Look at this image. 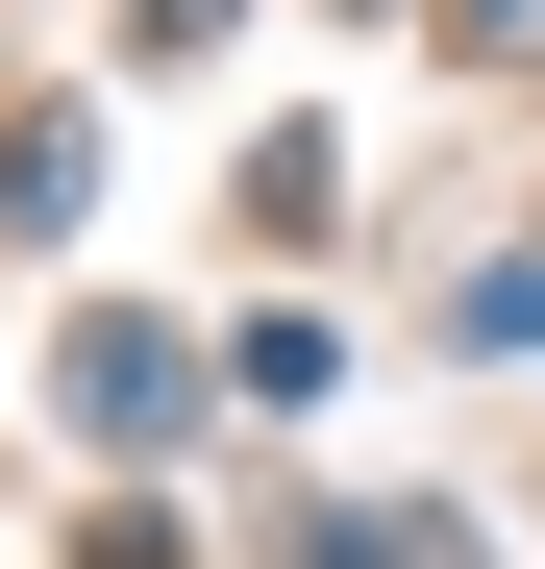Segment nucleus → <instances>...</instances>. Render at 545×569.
Listing matches in <instances>:
<instances>
[{
	"instance_id": "obj_1",
	"label": "nucleus",
	"mask_w": 545,
	"mask_h": 569,
	"mask_svg": "<svg viewBox=\"0 0 545 569\" xmlns=\"http://www.w3.org/2000/svg\"><path fill=\"white\" fill-rule=\"evenodd\" d=\"M496 50H545V0H496Z\"/></svg>"
}]
</instances>
